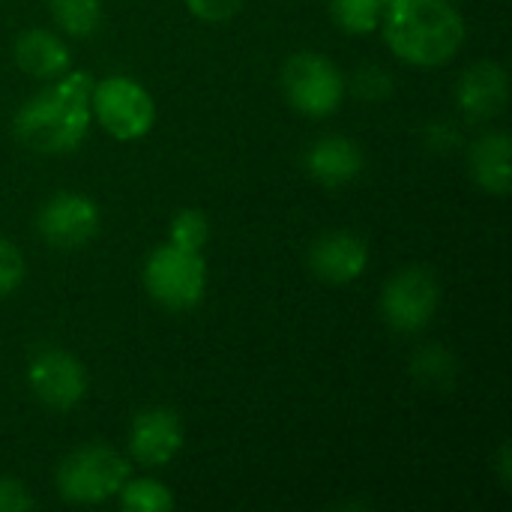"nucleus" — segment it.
Here are the masks:
<instances>
[{
	"instance_id": "obj_1",
	"label": "nucleus",
	"mask_w": 512,
	"mask_h": 512,
	"mask_svg": "<svg viewBox=\"0 0 512 512\" xmlns=\"http://www.w3.org/2000/svg\"><path fill=\"white\" fill-rule=\"evenodd\" d=\"M96 78L90 72H63L51 87L36 93L15 114V135L36 153L75 150L93 120L90 96Z\"/></svg>"
},
{
	"instance_id": "obj_2",
	"label": "nucleus",
	"mask_w": 512,
	"mask_h": 512,
	"mask_svg": "<svg viewBox=\"0 0 512 512\" xmlns=\"http://www.w3.org/2000/svg\"><path fill=\"white\" fill-rule=\"evenodd\" d=\"M384 42L411 66H444L465 45V18L450 0H396L381 15Z\"/></svg>"
},
{
	"instance_id": "obj_3",
	"label": "nucleus",
	"mask_w": 512,
	"mask_h": 512,
	"mask_svg": "<svg viewBox=\"0 0 512 512\" xmlns=\"http://www.w3.org/2000/svg\"><path fill=\"white\" fill-rule=\"evenodd\" d=\"M144 288L162 309H195L207 291V261L201 258V252L162 243L144 261Z\"/></svg>"
},
{
	"instance_id": "obj_4",
	"label": "nucleus",
	"mask_w": 512,
	"mask_h": 512,
	"mask_svg": "<svg viewBox=\"0 0 512 512\" xmlns=\"http://www.w3.org/2000/svg\"><path fill=\"white\" fill-rule=\"evenodd\" d=\"M129 462L105 447V444H87L63 459L57 468V492L69 504H102L108 498H117L123 483L129 480Z\"/></svg>"
},
{
	"instance_id": "obj_5",
	"label": "nucleus",
	"mask_w": 512,
	"mask_h": 512,
	"mask_svg": "<svg viewBox=\"0 0 512 512\" xmlns=\"http://www.w3.org/2000/svg\"><path fill=\"white\" fill-rule=\"evenodd\" d=\"M90 108L102 129L117 141H138L156 123L153 96L129 75H108L105 81H96Z\"/></svg>"
},
{
	"instance_id": "obj_6",
	"label": "nucleus",
	"mask_w": 512,
	"mask_h": 512,
	"mask_svg": "<svg viewBox=\"0 0 512 512\" xmlns=\"http://www.w3.org/2000/svg\"><path fill=\"white\" fill-rule=\"evenodd\" d=\"M282 90L306 117H330L345 96V78L333 60L315 51H300L282 66Z\"/></svg>"
},
{
	"instance_id": "obj_7",
	"label": "nucleus",
	"mask_w": 512,
	"mask_h": 512,
	"mask_svg": "<svg viewBox=\"0 0 512 512\" xmlns=\"http://www.w3.org/2000/svg\"><path fill=\"white\" fill-rule=\"evenodd\" d=\"M441 306V282L426 267H405L381 291V315L399 333H420Z\"/></svg>"
},
{
	"instance_id": "obj_8",
	"label": "nucleus",
	"mask_w": 512,
	"mask_h": 512,
	"mask_svg": "<svg viewBox=\"0 0 512 512\" xmlns=\"http://www.w3.org/2000/svg\"><path fill=\"white\" fill-rule=\"evenodd\" d=\"M36 228L54 249H81L99 231V207L81 192H57L42 204Z\"/></svg>"
},
{
	"instance_id": "obj_9",
	"label": "nucleus",
	"mask_w": 512,
	"mask_h": 512,
	"mask_svg": "<svg viewBox=\"0 0 512 512\" xmlns=\"http://www.w3.org/2000/svg\"><path fill=\"white\" fill-rule=\"evenodd\" d=\"M27 381H30L33 396L42 405L54 408V411H72L84 399V393H87V372H84V366L72 354H66L60 348L39 351L30 360Z\"/></svg>"
},
{
	"instance_id": "obj_10",
	"label": "nucleus",
	"mask_w": 512,
	"mask_h": 512,
	"mask_svg": "<svg viewBox=\"0 0 512 512\" xmlns=\"http://www.w3.org/2000/svg\"><path fill=\"white\" fill-rule=\"evenodd\" d=\"M183 450V420L171 408H144L129 426V453L144 468H162Z\"/></svg>"
},
{
	"instance_id": "obj_11",
	"label": "nucleus",
	"mask_w": 512,
	"mask_h": 512,
	"mask_svg": "<svg viewBox=\"0 0 512 512\" xmlns=\"http://www.w3.org/2000/svg\"><path fill=\"white\" fill-rule=\"evenodd\" d=\"M309 267L321 282L348 285L360 279L369 267V246L357 234L330 231L318 237L309 249Z\"/></svg>"
},
{
	"instance_id": "obj_12",
	"label": "nucleus",
	"mask_w": 512,
	"mask_h": 512,
	"mask_svg": "<svg viewBox=\"0 0 512 512\" xmlns=\"http://www.w3.org/2000/svg\"><path fill=\"white\" fill-rule=\"evenodd\" d=\"M510 96V78L501 63H477L471 66L456 87V102L471 120H492L504 111Z\"/></svg>"
},
{
	"instance_id": "obj_13",
	"label": "nucleus",
	"mask_w": 512,
	"mask_h": 512,
	"mask_svg": "<svg viewBox=\"0 0 512 512\" xmlns=\"http://www.w3.org/2000/svg\"><path fill=\"white\" fill-rule=\"evenodd\" d=\"M366 156L357 141L342 135H327L306 150V171L321 186H345L360 177Z\"/></svg>"
},
{
	"instance_id": "obj_14",
	"label": "nucleus",
	"mask_w": 512,
	"mask_h": 512,
	"mask_svg": "<svg viewBox=\"0 0 512 512\" xmlns=\"http://www.w3.org/2000/svg\"><path fill=\"white\" fill-rule=\"evenodd\" d=\"M69 60L72 57H69L66 42L45 27H30L15 39V63L30 78H39V81L60 78L69 69Z\"/></svg>"
},
{
	"instance_id": "obj_15",
	"label": "nucleus",
	"mask_w": 512,
	"mask_h": 512,
	"mask_svg": "<svg viewBox=\"0 0 512 512\" xmlns=\"http://www.w3.org/2000/svg\"><path fill=\"white\" fill-rule=\"evenodd\" d=\"M512 144L504 132H492L483 135L474 147H471V174L477 180L480 189H486L489 195H507L512 189V165H510Z\"/></svg>"
},
{
	"instance_id": "obj_16",
	"label": "nucleus",
	"mask_w": 512,
	"mask_h": 512,
	"mask_svg": "<svg viewBox=\"0 0 512 512\" xmlns=\"http://www.w3.org/2000/svg\"><path fill=\"white\" fill-rule=\"evenodd\" d=\"M51 15L57 21V27L69 36H90L99 21H102V6L99 0H48Z\"/></svg>"
},
{
	"instance_id": "obj_17",
	"label": "nucleus",
	"mask_w": 512,
	"mask_h": 512,
	"mask_svg": "<svg viewBox=\"0 0 512 512\" xmlns=\"http://www.w3.org/2000/svg\"><path fill=\"white\" fill-rule=\"evenodd\" d=\"M120 507L132 512H168L174 507V495L168 492L165 483L141 477V480H126L123 489L117 492Z\"/></svg>"
},
{
	"instance_id": "obj_18",
	"label": "nucleus",
	"mask_w": 512,
	"mask_h": 512,
	"mask_svg": "<svg viewBox=\"0 0 512 512\" xmlns=\"http://www.w3.org/2000/svg\"><path fill=\"white\" fill-rule=\"evenodd\" d=\"M330 15L345 33L363 36L381 24L384 6L381 0H330Z\"/></svg>"
},
{
	"instance_id": "obj_19",
	"label": "nucleus",
	"mask_w": 512,
	"mask_h": 512,
	"mask_svg": "<svg viewBox=\"0 0 512 512\" xmlns=\"http://www.w3.org/2000/svg\"><path fill=\"white\" fill-rule=\"evenodd\" d=\"M210 240V222L201 210H180L174 219H171V228H168V243L180 246V249H192V252H201L204 243Z\"/></svg>"
},
{
	"instance_id": "obj_20",
	"label": "nucleus",
	"mask_w": 512,
	"mask_h": 512,
	"mask_svg": "<svg viewBox=\"0 0 512 512\" xmlns=\"http://www.w3.org/2000/svg\"><path fill=\"white\" fill-rule=\"evenodd\" d=\"M414 375L429 387H450L456 378V360L444 348H426L414 357Z\"/></svg>"
},
{
	"instance_id": "obj_21",
	"label": "nucleus",
	"mask_w": 512,
	"mask_h": 512,
	"mask_svg": "<svg viewBox=\"0 0 512 512\" xmlns=\"http://www.w3.org/2000/svg\"><path fill=\"white\" fill-rule=\"evenodd\" d=\"M24 279V258L15 243L0 240V297L12 294Z\"/></svg>"
},
{
	"instance_id": "obj_22",
	"label": "nucleus",
	"mask_w": 512,
	"mask_h": 512,
	"mask_svg": "<svg viewBox=\"0 0 512 512\" xmlns=\"http://www.w3.org/2000/svg\"><path fill=\"white\" fill-rule=\"evenodd\" d=\"M354 90L360 99H369V102H378V99H387L393 93V78L378 69V66H369V69H360L357 78H354Z\"/></svg>"
},
{
	"instance_id": "obj_23",
	"label": "nucleus",
	"mask_w": 512,
	"mask_h": 512,
	"mask_svg": "<svg viewBox=\"0 0 512 512\" xmlns=\"http://www.w3.org/2000/svg\"><path fill=\"white\" fill-rule=\"evenodd\" d=\"M246 0H186L189 12L201 21H228L243 9Z\"/></svg>"
},
{
	"instance_id": "obj_24",
	"label": "nucleus",
	"mask_w": 512,
	"mask_h": 512,
	"mask_svg": "<svg viewBox=\"0 0 512 512\" xmlns=\"http://www.w3.org/2000/svg\"><path fill=\"white\" fill-rule=\"evenodd\" d=\"M24 510H33V498L27 495V489L12 477H0V512Z\"/></svg>"
},
{
	"instance_id": "obj_25",
	"label": "nucleus",
	"mask_w": 512,
	"mask_h": 512,
	"mask_svg": "<svg viewBox=\"0 0 512 512\" xmlns=\"http://www.w3.org/2000/svg\"><path fill=\"white\" fill-rule=\"evenodd\" d=\"M498 468H501V474H504V483H510V447H501V462H498Z\"/></svg>"
},
{
	"instance_id": "obj_26",
	"label": "nucleus",
	"mask_w": 512,
	"mask_h": 512,
	"mask_svg": "<svg viewBox=\"0 0 512 512\" xmlns=\"http://www.w3.org/2000/svg\"><path fill=\"white\" fill-rule=\"evenodd\" d=\"M393 3H396V0H381V6H384V9H387V6H393Z\"/></svg>"
}]
</instances>
